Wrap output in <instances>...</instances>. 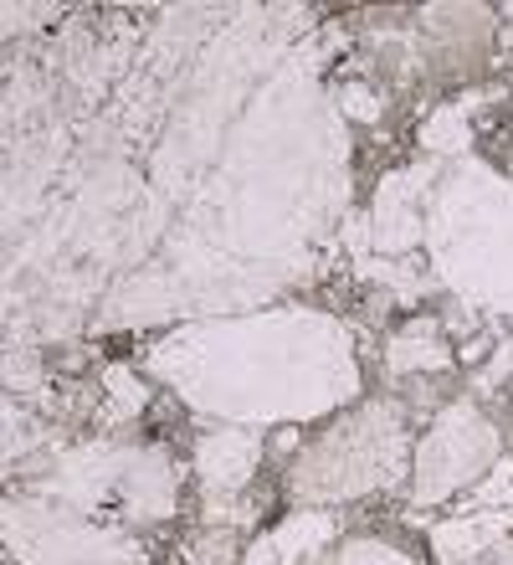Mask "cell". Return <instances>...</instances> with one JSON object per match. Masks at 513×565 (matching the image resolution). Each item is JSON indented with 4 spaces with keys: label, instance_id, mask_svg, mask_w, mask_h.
I'll use <instances>...</instances> for the list:
<instances>
[{
    "label": "cell",
    "instance_id": "obj_3",
    "mask_svg": "<svg viewBox=\"0 0 513 565\" xmlns=\"http://www.w3.org/2000/svg\"><path fill=\"white\" fill-rule=\"evenodd\" d=\"M426 253L447 294L513 319V175L472 154L447 164L426 211Z\"/></svg>",
    "mask_w": 513,
    "mask_h": 565
},
{
    "label": "cell",
    "instance_id": "obj_12",
    "mask_svg": "<svg viewBox=\"0 0 513 565\" xmlns=\"http://www.w3.org/2000/svg\"><path fill=\"white\" fill-rule=\"evenodd\" d=\"M447 365H452V344L441 340V329L431 319H410L385 344V375H426L447 371Z\"/></svg>",
    "mask_w": 513,
    "mask_h": 565
},
{
    "label": "cell",
    "instance_id": "obj_15",
    "mask_svg": "<svg viewBox=\"0 0 513 565\" xmlns=\"http://www.w3.org/2000/svg\"><path fill=\"white\" fill-rule=\"evenodd\" d=\"M334 565H421L410 551H400V545H391V540H375V535H354L339 545Z\"/></svg>",
    "mask_w": 513,
    "mask_h": 565
},
{
    "label": "cell",
    "instance_id": "obj_5",
    "mask_svg": "<svg viewBox=\"0 0 513 565\" xmlns=\"http://www.w3.org/2000/svg\"><path fill=\"white\" fill-rule=\"evenodd\" d=\"M36 493L98 524L133 530V524H164L175 514L180 473L175 458L154 443H83L52 458Z\"/></svg>",
    "mask_w": 513,
    "mask_h": 565
},
{
    "label": "cell",
    "instance_id": "obj_11",
    "mask_svg": "<svg viewBox=\"0 0 513 565\" xmlns=\"http://www.w3.org/2000/svg\"><path fill=\"white\" fill-rule=\"evenodd\" d=\"M513 530V509H468L457 520H441L431 530V551L441 565H472L478 555L499 551V540Z\"/></svg>",
    "mask_w": 513,
    "mask_h": 565
},
{
    "label": "cell",
    "instance_id": "obj_2",
    "mask_svg": "<svg viewBox=\"0 0 513 565\" xmlns=\"http://www.w3.org/2000/svg\"><path fill=\"white\" fill-rule=\"evenodd\" d=\"M145 371L191 412L247 431L339 417L360 396L354 329L308 303L164 329L145 350Z\"/></svg>",
    "mask_w": 513,
    "mask_h": 565
},
{
    "label": "cell",
    "instance_id": "obj_7",
    "mask_svg": "<svg viewBox=\"0 0 513 565\" xmlns=\"http://www.w3.org/2000/svg\"><path fill=\"white\" fill-rule=\"evenodd\" d=\"M499 427L478 412L472 402L441 406L426 437L416 443V462H410V504L437 509L457 499L462 489H483V478L499 473Z\"/></svg>",
    "mask_w": 513,
    "mask_h": 565
},
{
    "label": "cell",
    "instance_id": "obj_1",
    "mask_svg": "<svg viewBox=\"0 0 513 565\" xmlns=\"http://www.w3.org/2000/svg\"><path fill=\"white\" fill-rule=\"evenodd\" d=\"M62 160L21 263H52V294L88 329L252 313L350 211L344 114L267 6L164 11Z\"/></svg>",
    "mask_w": 513,
    "mask_h": 565
},
{
    "label": "cell",
    "instance_id": "obj_6",
    "mask_svg": "<svg viewBox=\"0 0 513 565\" xmlns=\"http://www.w3.org/2000/svg\"><path fill=\"white\" fill-rule=\"evenodd\" d=\"M0 535L21 565H149L124 530L88 520L67 504H52L42 493L6 499Z\"/></svg>",
    "mask_w": 513,
    "mask_h": 565
},
{
    "label": "cell",
    "instance_id": "obj_16",
    "mask_svg": "<svg viewBox=\"0 0 513 565\" xmlns=\"http://www.w3.org/2000/svg\"><path fill=\"white\" fill-rule=\"evenodd\" d=\"M334 104H339V114H344V124H381V114H385V104L375 98L370 83H339Z\"/></svg>",
    "mask_w": 513,
    "mask_h": 565
},
{
    "label": "cell",
    "instance_id": "obj_13",
    "mask_svg": "<svg viewBox=\"0 0 513 565\" xmlns=\"http://www.w3.org/2000/svg\"><path fill=\"white\" fill-rule=\"evenodd\" d=\"M421 149L426 160H468L472 145V104H441L431 108V119L421 124Z\"/></svg>",
    "mask_w": 513,
    "mask_h": 565
},
{
    "label": "cell",
    "instance_id": "obj_8",
    "mask_svg": "<svg viewBox=\"0 0 513 565\" xmlns=\"http://www.w3.org/2000/svg\"><path fill=\"white\" fill-rule=\"evenodd\" d=\"M441 170H447L441 160H416L381 175L365 211V242L381 257H406L410 247L426 242V211H431Z\"/></svg>",
    "mask_w": 513,
    "mask_h": 565
},
{
    "label": "cell",
    "instance_id": "obj_4",
    "mask_svg": "<svg viewBox=\"0 0 513 565\" xmlns=\"http://www.w3.org/2000/svg\"><path fill=\"white\" fill-rule=\"evenodd\" d=\"M416 447H410L406 417L396 402H360L354 412L334 417L319 437H308L288 468V493L303 509H329L370 499V493L396 489L410 473Z\"/></svg>",
    "mask_w": 513,
    "mask_h": 565
},
{
    "label": "cell",
    "instance_id": "obj_17",
    "mask_svg": "<svg viewBox=\"0 0 513 565\" xmlns=\"http://www.w3.org/2000/svg\"><path fill=\"white\" fill-rule=\"evenodd\" d=\"M185 561L191 565H232L236 561V535L232 530H211V535H201L185 551Z\"/></svg>",
    "mask_w": 513,
    "mask_h": 565
},
{
    "label": "cell",
    "instance_id": "obj_9",
    "mask_svg": "<svg viewBox=\"0 0 513 565\" xmlns=\"http://www.w3.org/2000/svg\"><path fill=\"white\" fill-rule=\"evenodd\" d=\"M257 462H263V437L247 427H211L195 437V478H201L211 524L232 520L226 504L242 499V489L257 478Z\"/></svg>",
    "mask_w": 513,
    "mask_h": 565
},
{
    "label": "cell",
    "instance_id": "obj_10",
    "mask_svg": "<svg viewBox=\"0 0 513 565\" xmlns=\"http://www.w3.org/2000/svg\"><path fill=\"white\" fill-rule=\"evenodd\" d=\"M339 540L334 509H293L288 520L267 524L257 540L242 545V565H313Z\"/></svg>",
    "mask_w": 513,
    "mask_h": 565
},
{
    "label": "cell",
    "instance_id": "obj_14",
    "mask_svg": "<svg viewBox=\"0 0 513 565\" xmlns=\"http://www.w3.org/2000/svg\"><path fill=\"white\" fill-rule=\"evenodd\" d=\"M145 406H149L145 375L133 365H103V406H98L103 427H124V422L145 417Z\"/></svg>",
    "mask_w": 513,
    "mask_h": 565
}]
</instances>
